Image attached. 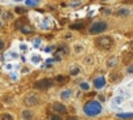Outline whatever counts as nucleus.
<instances>
[{
    "instance_id": "1",
    "label": "nucleus",
    "mask_w": 133,
    "mask_h": 120,
    "mask_svg": "<svg viewBox=\"0 0 133 120\" xmlns=\"http://www.w3.org/2000/svg\"><path fill=\"white\" fill-rule=\"evenodd\" d=\"M84 112L87 116H91V117L98 116L102 112V105L98 101H90L84 106Z\"/></svg>"
},
{
    "instance_id": "2",
    "label": "nucleus",
    "mask_w": 133,
    "mask_h": 120,
    "mask_svg": "<svg viewBox=\"0 0 133 120\" xmlns=\"http://www.w3.org/2000/svg\"><path fill=\"white\" fill-rule=\"evenodd\" d=\"M95 45H97V47H99L102 50H110L113 46V39L108 35L99 37V38L95 39Z\"/></svg>"
},
{
    "instance_id": "3",
    "label": "nucleus",
    "mask_w": 133,
    "mask_h": 120,
    "mask_svg": "<svg viewBox=\"0 0 133 120\" xmlns=\"http://www.w3.org/2000/svg\"><path fill=\"white\" fill-rule=\"evenodd\" d=\"M107 30V24L104 21H97V22H94L90 29H89V33L90 34H101L103 31Z\"/></svg>"
},
{
    "instance_id": "4",
    "label": "nucleus",
    "mask_w": 133,
    "mask_h": 120,
    "mask_svg": "<svg viewBox=\"0 0 133 120\" xmlns=\"http://www.w3.org/2000/svg\"><path fill=\"white\" fill-rule=\"evenodd\" d=\"M25 105L26 106H29V107H33V106H37V105H39L41 103V97L38 95V94H34V93H31V94H29V95H26L25 97Z\"/></svg>"
},
{
    "instance_id": "5",
    "label": "nucleus",
    "mask_w": 133,
    "mask_h": 120,
    "mask_svg": "<svg viewBox=\"0 0 133 120\" xmlns=\"http://www.w3.org/2000/svg\"><path fill=\"white\" fill-rule=\"evenodd\" d=\"M52 84H54L52 80H50V78H42V80H39V81H37L34 84V88L38 89V90H46V89L51 88Z\"/></svg>"
},
{
    "instance_id": "6",
    "label": "nucleus",
    "mask_w": 133,
    "mask_h": 120,
    "mask_svg": "<svg viewBox=\"0 0 133 120\" xmlns=\"http://www.w3.org/2000/svg\"><path fill=\"white\" fill-rule=\"evenodd\" d=\"M52 110L58 114V115H60V114H67V107L63 105V103H60V102H56V103H54V106H52Z\"/></svg>"
},
{
    "instance_id": "7",
    "label": "nucleus",
    "mask_w": 133,
    "mask_h": 120,
    "mask_svg": "<svg viewBox=\"0 0 133 120\" xmlns=\"http://www.w3.org/2000/svg\"><path fill=\"white\" fill-rule=\"evenodd\" d=\"M93 85H94V88H97V89H102V88H104V86H106V78H104L103 76L97 77V78L93 81Z\"/></svg>"
},
{
    "instance_id": "8",
    "label": "nucleus",
    "mask_w": 133,
    "mask_h": 120,
    "mask_svg": "<svg viewBox=\"0 0 133 120\" xmlns=\"http://www.w3.org/2000/svg\"><path fill=\"white\" fill-rule=\"evenodd\" d=\"M124 102V97L121 95H115L111 99V107H119L120 105H123Z\"/></svg>"
},
{
    "instance_id": "9",
    "label": "nucleus",
    "mask_w": 133,
    "mask_h": 120,
    "mask_svg": "<svg viewBox=\"0 0 133 120\" xmlns=\"http://www.w3.org/2000/svg\"><path fill=\"white\" fill-rule=\"evenodd\" d=\"M72 95H73V91H72L70 89L61 90V91H60V94H59L60 99H63V101H67V99H70V98H72Z\"/></svg>"
},
{
    "instance_id": "10",
    "label": "nucleus",
    "mask_w": 133,
    "mask_h": 120,
    "mask_svg": "<svg viewBox=\"0 0 133 120\" xmlns=\"http://www.w3.org/2000/svg\"><path fill=\"white\" fill-rule=\"evenodd\" d=\"M129 14H130V9H129V8H125V7L119 8V9L116 11V16H119V17H128Z\"/></svg>"
},
{
    "instance_id": "11",
    "label": "nucleus",
    "mask_w": 133,
    "mask_h": 120,
    "mask_svg": "<svg viewBox=\"0 0 133 120\" xmlns=\"http://www.w3.org/2000/svg\"><path fill=\"white\" fill-rule=\"evenodd\" d=\"M21 116H22V119L24 120H33V117H34V112L31 111V110H24L22 112H21Z\"/></svg>"
},
{
    "instance_id": "12",
    "label": "nucleus",
    "mask_w": 133,
    "mask_h": 120,
    "mask_svg": "<svg viewBox=\"0 0 133 120\" xmlns=\"http://www.w3.org/2000/svg\"><path fill=\"white\" fill-rule=\"evenodd\" d=\"M30 62L34 64V65H38L41 62H42V56L41 55H38V54H33L31 57H30Z\"/></svg>"
},
{
    "instance_id": "13",
    "label": "nucleus",
    "mask_w": 133,
    "mask_h": 120,
    "mask_svg": "<svg viewBox=\"0 0 133 120\" xmlns=\"http://www.w3.org/2000/svg\"><path fill=\"white\" fill-rule=\"evenodd\" d=\"M72 48H73V52H74L76 55H78V54H81V52L84 51V46H82L81 43H74Z\"/></svg>"
},
{
    "instance_id": "14",
    "label": "nucleus",
    "mask_w": 133,
    "mask_h": 120,
    "mask_svg": "<svg viewBox=\"0 0 133 120\" xmlns=\"http://www.w3.org/2000/svg\"><path fill=\"white\" fill-rule=\"evenodd\" d=\"M118 65V57H110L107 62V67L108 68H115Z\"/></svg>"
},
{
    "instance_id": "15",
    "label": "nucleus",
    "mask_w": 133,
    "mask_h": 120,
    "mask_svg": "<svg viewBox=\"0 0 133 120\" xmlns=\"http://www.w3.org/2000/svg\"><path fill=\"white\" fill-rule=\"evenodd\" d=\"M116 116L119 119H132L133 112H120V114H116Z\"/></svg>"
},
{
    "instance_id": "16",
    "label": "nucleus",
    "mask_w": 133,
    "mask_h": 120,
    "mask_svg": "<svg viewBox=\"0 0 133 120\" xmlns=\"http://www.w3.org/2000/svg\"><path fill=\"white\" fill-rule=\"evenodd\" d=\"M80 72H81V68H80L78 65H73V67H70V69H69L70 76H77Z\"/></svg>"
},
{
    "instance_id": "17",
    "label": "nucleus",
    "mask_w": 133,
    "mask_h": 120,
    "mask_svg": "<svg viewBox=\"0 0 133 120\" xmlns=\"http://www.w3.org/2000/svg\"><path fill=\"white\" fill-rule=\"evenodd\" d=\"M0 120H14V117H13L11 114L5 112V114H2V115H0Z\"/></svg>"
},
{
    "instance_id": "18",
    "label": "nucleus",
    "mask_w": 133,
    "mask_h": 120,
    "mask_svg": "<svg viewBox=\"0 0 133 120\" xmlns=\"http://www.w3.org/2000/svg\"><path fill=\"white\" fill-rule=\"evenodd\" d=\"M42 43H43V42H42V39H41V38H35L34 41H33V46H34L35 48L41 47V46H42Z\"/></svg>"
},
{
    "instance_id": "19",
    "label": "nucleus",
    "mask_w": 133,
    "mask_h": 120,
    "mask_svg": "<svg viewBox=\"0 0 133 120\" xmlns=\"http://www.w3.org/2000/svg\"><path fill=\"white\" fill-rule=\"evenodd\" d=\"M20 30H21L22 33H25V34L31 33V28H30V26H28V25H22V26L20 28Z\"/></svg>"
},
{
    "instance_id": "20",
    "label": "nucleus",
    "mask_w": 133,
    "mask_h": 120,
    "mask_svg": "<svg viewBox=\"0 0 133 120\" xmlns=\"http://www.w3.org/2000/svg\"><path fill=\"white\" fill-rule=\"evenodd\" d=\"M3 18L5 20V21H11V20L13 18V16H12L11 12H5V13H3Z\"/></svg>"
},
{
    "instance_id": "21",
    "label": "nucleus",
    "mask_w": 133,
    "mask_h": 120,
    "mask_svg": "<svg viewBox=\"0 0 133 120\" xmlns=\"http://www.w3.org/2000/svg\"><path fill=\"white\" fill-rule=\"evenodd\" d=\"M111 81H119L120 80V74L119 73H111Z\"/></svg>"
},
{
    "instance_id": "22",
    "label": "nucleus",
    "mask_w": 133,
    "mask_h": 120,
    "mask_svg": "<svg viewBox=\"0 0 133 120\" xmlns=\"http://www.w3.org/2000/svg\"><path fill=\"white\" fill-rule=\"evenodd\" d=\"M81 3H82V0H70V7L76 8L77 5H80Z\"/></svg>"
},
{
    "instance_id": "23",
    "label": "nucleus",
    "mask_w": 133,
    "mask_h": 120,
    "mask_svg": "<svg viewBox=\"0 0 133 120\" xmlns=\"http://www.w3.org/2000/svg\"><path fill=\"white\" fill-rule=\"evenodd\" d=\"M82 26H84V24H72L70 25V29H76V30H77V29H82Z\"/></svg>"
},
{
    "instance_id": "24",
    "label": "nucleus",
    "mask_w": 133,
    "mask_h": 120,
    "mask_svg": "<svg viewBox=\"0 0 133 120\" xmlns=\"http://www.w3.org/2000/svg\"><path fill=\"white\" fill-rule=\"evenodd\" d=\"M80 88H81L82 90H89V89H90V85H89L87 82H81V84H80Z\"/></svg>"
},
{
    "instance_id": "25",
    "label": "nucleus",
    "mask_w": 133,
    "mask_h": 120,
    "mask_svg": "<svg viewBox=\"0 0 133 120\" xmlns=\"http://www.w3.org/2000/svg\"><path fill=\"white\" fill-rule=\"evenodd\" d=\"M25 4H26L28 7H35V5H37V3L34 2V0H25Z\"/></svg>"
},
{
    "instance_id": "26",
    "label": "nucleus",
    "mask_w": 133,
    "mask_h": 120,
    "mask_svg": "<svg viewBox=\"0 0 133 120\" xmlns=\"http://www.w3.org/2000/svg\"><path fill=\"white\" fill-rule=\"evenodd\" d=\"M16 13H20V14H21V13H25V9L21 8V7H17V8H16Z\"/></svg>"
},
{
    "instance_id": "27",
    "label": "nucleus",
    "mask_w": 133,
    "mask_h": 120,
    "mask_svg": "<svg viewBox=\"0 0 133 120\" xmlns=\"http://www.w3.org/2000/svg\"><path fill=\"white\" fill-rule=\"evenodd\" d=\"M64 80H65L64 76H58V77H56V81H58V82H64Z\"/></svg>"
},
{
    "instance_id": "28",
    "label": "nucleus",
    "mask_w": 133,
    "mask_h": 120,
    "mask_svg": "<svg viewBox=\"0 0 133 120\" xmlns=\"http://www.w3.org/2000/svg\"><path fill=\"white\" fill-rule=\"evenodd\" d=\"M50 120H61V117H60V115H52L50 117Z\"/></svg>"
},
{
    "instance_id": "29",
    "label": "nucleus",
    "mask_w": 133,
    "mask_h": 120,
    "mask_svg": "<svg viewBox=\"0 0 133 120\" xmlns=\"http://www.w3.org/2000/svg\"><path fill=\"white\" fill-rule=\"evenodd\" d=\"M127 72H128V73H130V74L133 73V64H130V65L127 68Z\"/></svg>"
},
{
    "instance_id": "30",
    "label": "nucleus",
    "mask_w": 133,
    "mask_h": 120,
    "mask_svg": "<svg viewBox=\"0 0 133 120\" xmlns=\"http://www.w3.org/2000/svg\"><path fill=\"white\" fill-rule=\"evenodd\" d=\"M54 48H55V47H54V46H51V47H50V46H48V47H47V48H46V52H52V51H54Z\"/></svg>"
},
{
    "instance_id": "31",
    "label": "nucleus",
    "mask_w": 133,
    "mask_h": 120,
    "mask_svg": "<svg viewBox=\"0 0 133 120\" xmlns=\"http://www.w3.org/2000/svg\"><path fill=\"white\" fill-rule=\"evenodd\" d=\"M20 47H21V50H22V51H26V50H28V47H26V45H21Z\"/></svg>"
},
{
    "instance_id": "32",
    "label": "nucleus",
    "mask_w": 133,
    "mask_h": 120,
    "mask_svg": "<svg viewBox=\"0 0 133 120\" xmlns=\"http://www.w3.org/2000/svg\"><path fill=\"white\" fill-rule=\"evenodd\" d=\"M3 48H4V42L0 41V50H3Z\"/></svg>"
},
{
    "instance_id": "33",
    "label": "nucleus",
    "mask_w": 133,
    "mask_h": 120,
    "mask_svg": "<svg viewBox=\"0 0 133 120\" xmlns=\"http://www.w3.org/2000/svg\"><path fill=\"white\" fill-rule=\"evenodd\" d=\"M64 37H65V38H72V34H65Z\"/></svg>"
},
{
    "instance_id": "34",
    "label": "nucleus",
    "mask_w": 133,
    "mask_h": 120,
    "mask_svg": "<svg viewBox=\"0 0 133 120\" xmlns=\"http://www.w3.org/2000/svg\"><path fill=\"white\" fill-rule=\"evenodd\" d=\"M34 2H35V3L38 4V3H41V2H42V0H34Z\"/></svg>"
},
{
    "instance_id": "35",
    "label": "nucleus",
    "mask_w": 133,
    "mask_h": 120,
    "mask_svg": "<svg viewBox=\"0 0 133 120\" xmlns=\"http://www.w3.org/2000/svg\"><path fill=\"white\" fill-rule=\"evenodd\" d=\"M13 2H22V0H13Z\"/></svg>"
},
{
    "instance_id": "36",
    "label": "nucleus",
    "mask_w": 133,
    "mask_h": 120,
    "mask_svg": "<svg viewBox=\"0 0 133 120\" xmlns=\"http://www.w3.org/2000/svg\"><path fill=\"white\" fill-rule=\"evenodd\" d=\"M2 14H3V13H2V9H0V16H2Z\"/></svg>"
},
{
    "instance_id": "37",
    "label": "nucleus",
    "mask_w": 133,
    "mask_h": 120,
    "mask_svg": "<svg viewBox=\"0 0 133 120\" xmlns=\"http://www.w3.org/2000/svg\"><path fill=\"white\" fill-rule=\"evenodd\" d=\"M130 46H132V47H133V42H132V43H130Z\"/></svg>"
},
{
    "instance_id": "38",
    "label": "nucleus",
    "mask_w": 133,
    "mask_h": 120,
    "mask_svg": "<svg viewBox=\"0 0 133 120\" xmlns=\"http://www.w3.org/2000/svg\"><path fill=\"white\" fill-rule=\"evenodd\" d=\"M0 26H2V22H0Z\"/></svg>"
}]
</instances>
